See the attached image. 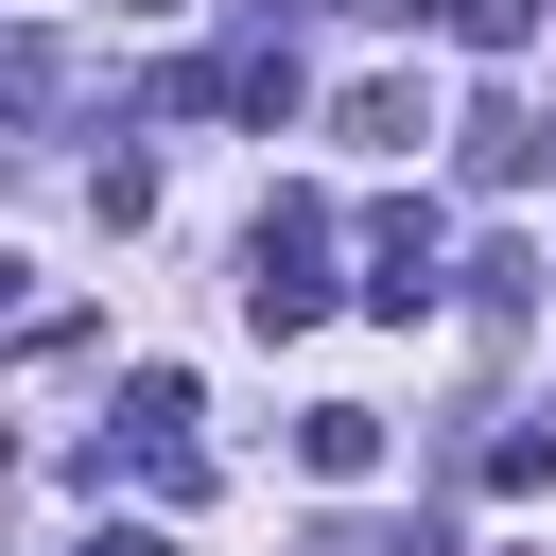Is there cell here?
<instances>
[{
  "mask_svg": "<svg viewBox=\"0 0 556 556\" xmlns=\"http://www.w3.org/2000/svg\"><path fill=\"white\" fill-rule=\"evenodd\" d=\"M452 278H469V261H452V226H434L417 191H400V208H365V278H348V295H365L382 330H417V313H434Z\"/></svg>",
  "mask_w": 556,
  "mask_h": 556,
  "instance_id": "7a4b0ae2",
  "label": "cell"
},
{
  "mask_svg": "<svg viewBox=\"0 0 556 556\" xmlns=\"http://www.w3.org/2000/svg\"><path fill=\"white\" fill-rule=\"evenodd\" d=\"M486 486H504V504L556 486V417H504V434H486Z\"/></svg>",
  "mask_w": 556,
  "mask_h": 556,
  "instance_id": "52a82bcc",
  "label": "cell"
},
{
  "mask_svg": "<svg viewBox=\"0 0 556 556\" xmlns=\"http://www.w3.org/2000/svg\"><path fill=\"white\" fill-rule=\"evenodd\" d=\"M330 122H348V139H365V156H417V139H434V104H417V87H348V104H330Z\"/></svg>",
  "mask_w": 556,
  "mask_h": 556,
  "instance_id": "5b68a950",
  "label": "cell"
},
{
  "mask_svg": "<svg viewBox=\"0 0 556 556\" xmlns=\"http://www.w3.org/2000/svg\"><path fill=\"white\" fill-rule=\"evenodd\" d=\"M469 174L486 191H539L556 174V104H469Z\"/></svg>",
  "mask_w": 556,
  "mask_h": 556,
  "instance_id": "3957f363",
  "label": "cell"
},
{
  "mask_svg": "<svg viewBox=\"0 0 556 556\" xmlns=\"http://www.w3.org/2000/svg\"><path fill=\"white\" fill-rule=\"evenodd\" d=\"M313 556H452V521H313Z\"/></svg>",
  "mask_w": 556,
  "mask_h": 556,
  "instance_id": "ba28073f",
  "label": "cell"
},
{
  "mask_svg": "<svg viewBox=\"0 0 556 556\" xmlns=\"http://www.w3.org/2000/svg\"><path fill=\"white\" fill-rule=\"evenodd\" d=\"M295 469H313V486H365V469H382V400H313V417H295Z\"/></svg>",
  "mask_w": 556,
  "mask_h": 556,
  "instance_id": "277c9868",
  "label": "cell"
},
{
  "mask_svg": "<svg viewBox=\"0 0 556 556\" xmlns=\"http://www.w3.org/2000/svg\"><path fill=\"white\" fill-rule=\"evenodd\" d=\"M452 295H469L486 330H521V295H539V261H521V243H469V278H452Z\"/></svg>",
  "mask_w": 556,
  "mask_h": 556,
  "instance_id": "8992f818",
  "label": "cell"
},
{
  "mask_svg": "<svg viewBox=\"0 0 556 556\" xmlns=\"http://www.w3.org/2000/svg\"><path fill=\"white\" fill-rule=\"evenodd\" d=\"M313 313H330V208H313V191H278V208H261V243H243V330L278 348V330H313Z\"/></svg>",
  "mask_w": 556,
  "mask_h": 556,
  "instance_id": "6da1fadb",
  "label": "cell"
},
{
  "mask_svg": "<svg viewBox=\"0 0 556 556\" xmlns=\"http://www.w3.org/2000/svg\"><path fill=\"white\" fill-rule=\"evenodd\" d=\"M70 556H174V539H156V521H104V539H70Z\"/></svg>",
  "mask_w": 556,
  "mask_h": 556,
  "instance_id": "9c48e42d",
  "label": "cell"
}]
</instances>
